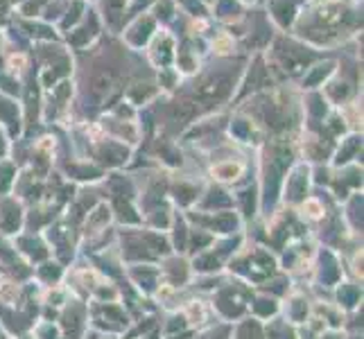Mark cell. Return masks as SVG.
I'll list each match as a JSON object with an SVG mask.
<instances>
[{
    "mask_svg": "<svg viewBox=\"0 0 364 339\" xmlns=\"http://www.w3.org/2000/svg\"><path fill=\"white\" fill-rule=\"evenodd\" d=\"M235 172H242V166H237V163H222V166L213 168V174H218V179L222 181H231L235 179Z\"/></svg>",
    "mask_w": 364,
    "mask_h": 339,
    "instance_id": "obj_1",
    "label": "cell"
}]
</instances>
